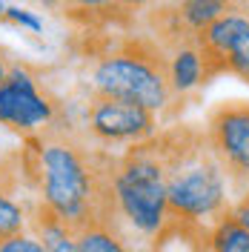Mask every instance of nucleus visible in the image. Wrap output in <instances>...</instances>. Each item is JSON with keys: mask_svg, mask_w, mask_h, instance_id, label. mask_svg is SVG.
Masks as SVG:
<instances>
[{"mask_svg": "<svg viewBox=\"0 0 249 252\" xmlns=\"http://www.w3.org/2000/svg\"><path fill=\"white\" fill-rule=\"evenodd\" d=\"M40 201L69 226L83 229L115 218V160L69 138L40 141Z\"/></svg>", "mask_w": 249, "mask_h": 252, "instance_id": "nucleus-1", "label": "nucleus"}, {"mask_svg": "<svg viewBox=\"0 0 249 252\" xmlns=\"http://www.w3.org/2000/svg\"><path fill=\"white\" fill-rule=\"evenodd\" d=\"M169 169H166V204L172 218L215 220L229 209V178L209 149L206 135L178 126L166 132Z\"/></svg>", "mask_w": 249, "mask_h": 252, "instance_id": "nucleus-2", "label": "nucleus"}, {"mask_svg": "<svg viewBox=\"0 0 249 252\" xmlns=\"http://www.w3.org/2000/svg\"><path fill=\"white\" fill-rule=\"evenodd\" d=\"M166 169L169 143L166 132L143 143L129 146L124 158L115 160V212L143 238H155L169 220L166 204Z\"/></svg>", "mask_w": 249, "mask_h": 252, "instance_id": "nucleus-3", "label": "nucleus"}, {"mask_svg": "<svg viewBox=\"0 0 249 252\" xmlns=\"http://www.w3.org/2000/svg\"><path fill=\"white\" fill-rule=\"evenodd\" d=\"M92 92L138 103L155 115L175 97L166 58L152 46H126L100 58L92 69Z\"/></svg>", "mask_w": 249, "mask_h": 252, "instance_id": "nucleus-4", "label": "nucleus"}, {"mask_svg": "<svg viewBox=\"0 0 249 252\" xmlns=\"http://www.w3.org/2000/svg\"><path fill=\"white\" fill-rule=\"evenodd\" d=\"M195 43L203 55L206 78L229 72L249 83V0H241L235 9L212 20Z\"/></svg>", "mask_w": 249, "mask_h": 252, "instance_id": "nucleus-5", "label": "nucleus"}, {"mask_svg": "<svg viewBox=\"0 0 249 252\" xmlns=\"http://www.w3.org/2000/svg\"><path fill=\"white\" fill-rule=\"evenodd\" d=\"M203 135L235 187L249 184V100H223L209 112Z\"/></svg>", "mask_w": 249, "mask_h": 252, "instance_id": "nucleus-6", "label": "nucleus"}, {"mask_svg": "<svg viewBox=\"0 0 249 252\" xmlns=\"http://www.w3.org/2000/svg\"><path fill=\"white\" fill-rule=\"evenodd\" d=\"M86 124H89V132L106 146H115V143L135 146L157 135L155 112L129 100L103 97V94H92L86 106Z\"/></svg>", "mask_w": 249, "mask_h": 252, "instance_id": "nucleus-7", "label": "nucleus"}, {"mask_svg": "<svg viewBox=\"0 0 249 252\" xmlns=\"http://www.w3.org/2000/svg\"><path fill=\"white\" fill-rule=\"evenodd\" d=\"M55 118L46 94H40L37 80L26 66H12L0 83V124L17 132H34Z\"/></svg>", "mask_w": 249, "mask_h": 252, "instance_id": "nucleus-8", "label": "nucleus"}, {"mask_svg": "<svg viewBox=\"0 0 249 252\" xmlns=\"http://www.w3.org/2000/svg\"><path fill=\"white\" fill-rule=\"evenodd\" d=\"M241 0H175V9L166 12V17H169L172 49L181 46V43H195V37L212 20H218L220 15H226Z\"/></svg>", "mask_w": 249, "mask_h": 252, "instance_id": "nucleus-9", "label": "nucleus"}, {"mask_svg": "<svg viewBox=\"0 0 249 252\" xmlns=\"http://www.w3.org/2000/svg\"><path fill=\"white\" fill-rule=\"evenodd\" d=\"M26 218H29L34 238L43 244L46 252H78V229L69 226L61 215H55L43 201L31 206Z\"/></svg>", "mask_w": 249, "mask_h": 252, "instance_id": "nucleus-10", "label": "nucleus"}, {"mask_svg": "<svg viewBox=\"0 0 249 252\" xmlns=\"http://www.w3.org/2000/svg\"><path fill=\"white\" fill-rule=\"evenodd\" d=\"M209 226L201 220L172 218L152 238V252H206Z\"/></svg>", "mask_w": 249, "mask_h": 252, "instance_id": "nucleus-11", "label": "nucleus"}, {"mask_svg": "<svg viewBox=\"0 0 249 252\" xmlns=\"http://www.w3.org/2000/svg\"><path fill=\"white\" fill-rule=\"evenodd\" d=\"M169 66V86L172 94H189L192 89H198L201 83H206V66H203V55L198 43H181L172 49V55L166 58Z\"/></svg>", "mask_w": 249, "mask_h": 252, "instance_id": "nucleus-12", "label": "nucleus"}, {"mask_svg": "<svg viewBox=\"0 0 249 252\" xmlns=\"http://www.w3.org/2000/svg\"><path fill=\"white\" fill-rule=\"evenodd\" d=\"M206 252H249V229L226 209L209 226Z\"/></svg>", "mask_w": 249, "mask_h": 252, "instance_id": "nucleus-13", "label": "nucleus"}, {"mask_svg": "<svg viewBox=\"0 0 249 252\" xmlns=\"http://www.w3.org/2000/svg\"><path fill=\"white\" fill-rule=\"evenodd\" d=\"M78 252H132V247L115 229L112 220H100L78 232Z\"/></svg>", "mask_w": 249, "mask_h": 252, "instance_id": "nucleus-14", "label": "nucleus"}, {"mask_svg": "<svg viewBox=\"0 0 249 252\" xmlns=\"http://www.w3.org/2000/svg\"><path fill=\"white\" fill-rule=\"evenodd\" d=\"M26 223H29L26 209L0 189V244L9 241V238H15V235H23Z\"/></svg>", "mask_w": 249, "mask_h": 252, "instance_id": "nucleus-15", "label": "nucleus"}, {"mask_svg": "<svg viewBox=\"0 0 249 252\" xmlns=\"http://www.w3.org/2000/svg\"><path fill=\"white\" fill-rule=\"evenodd\" d=\"M6 23H15V26H26L31 32H43V20L34 15V12H26V9H20V6H9L6 9V15H3Z\"/></svg>", "mask_w": 249, "mask_h": 252, "instance_id": "nucleus-16", "label": "nucleus"}, {"mask_svg": "<svg viewBox=\"0 0 249 252\" xmlns=\"http://www.w3.org/2000/svg\"><path fill=\"white\" fill-rule=\"evenodd\" d=\"M0 252H46V250H43V244L34 235L23 232V235H15V238H9V241H3Z\"/></svg>", "mask_w": 249, "mask_h": 252, "instance_id": "nucleus-17", "label": "nucleus"}, {"mask_svg": "<svg viewBox=\"0 0 249 252\" xmlns=\"http://www.w3.org/2000/svg\"><path fill=\"white\" fill-rule=\"evenodd\" d=\"M63 6L75 9V12H103V9H118V0H61Z\"/></svg>", "mask_w": 249, "mask_h": 252, "instance_id": "nucleus-18", "label": "nucleus"}, {"mask_svg": "<svg viewBox=\"0 0 249 252\" xmlns=\"http://www.w3.org/2000/svg\"><path fill=\"white\" fill-rule=\"evenodd\" d=\"M229 212H232L235 218H238L249 229V189H244V192H241V198L229 206Z\"/></svg>", "mask_w": 249, "mask_h": 252, "instance_id": "nucleus-19", "label": "nucleus"}, {"mask_svg": "<svg viewBox=\"0 0 249 252\" xmlns=\"http://www.w3.org/2000/svg\"><path fill=\"white\" fill-rule=\"evenodd\" d=\"M149 0H118V9H140V6H146Z\"/></svg>", "mask_w": 249, "mask_h": 252, "instance_id": "nucleus-20", "label": "nucleus"}, {"mask_svg": "<svg viewBox=\"0 0 249 252\" xmlns=\"http://www.w3.org/2000/svg\"><path fill=\"white\" fill-rule=\"evenodd\" d=\"M9 69H12V66H9V61H6V55H3V49H0V83L6 80V75H9Z\"/></svg>", "mask_w": 249, "mask_h": 252, "instance_id": "nucleus-21", "label": "nucleus"}, {"mask_svg": "<svg viewBox=\"0 0 249 252\" xmlns=\"http://www.w3.org/2000/svg\"><path fill=\"white\" fill-rule=\"evenodd\" d=\"M6 9H9V6H3V0H0V20H3V15H6Z\"/></svg>", "mask_w": 249, "mask_h": 252, "instance_id": "nucleus-22", "label": "nucleus"}]
</instances>
